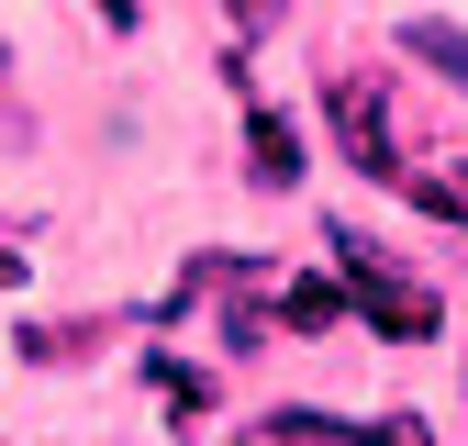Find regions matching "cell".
I'll return each mask as SVG.
<instances>
[{
  "label": "cell",
  "mask_w": 468,
  "mask_h": 446,
  "mask_svg": "<svg viewBox=\"0 0 468 446\" xmlns=\"http://www.w3.org/2000/svg\"><path fill=\"white\" fill-rule=\"evenodd\" d=\"M335 268H346V291H357V313L390 334V346H424V334H446V313H435V291L424 279H401L379 246H368V223H335Z\"/></svg>",
  "instance_id": "1"
},
{
  "label": "cell",
  "mask_w": 468,
  "mask_h": 446,
  "mask_svg": "<svg viewBox=\"0 0 468 446\" xmlns=\"http://www.w3.org/2000/svg\"><path fill=\"white\" fill-rule=\"evenodd\" d=\"M324 112H335V145L357 156L368 179H401V167H413V156L390 145V112H379V79H335V90H324Z\"/></svg>",
  "instance_id": "2"
},
{
  "label": "cell",
  "mask_w": 468,
  "mask_h": 446,
  "mask_svg": "<svg viewBox=\"0 0 468 446\" xmlns=\"http://www.w3.org/2000/svg\"><path fill=\"white\" fill-rule=\"evenodd\" d=\"M401 45H413V56H424V68H435L446 90H468V34H457L446 12H413V23H401Z\"/></svg>",
  "instance_id": "3"
},
{
  "label": "cell",
  "mask_w": 468,
  "mask_h": 446,
  "mask_svg": "<svg viewBox=\"0 0 468 446\" xmlns=\"http://www.w3.org/2000/svg\"><path fill=\"white\" fill-rule=\"evenodd\" d=\"M234 446H346V424H324V413H257Z\"/></svg>",
  "instance_id": "4"
},
{
  "label": "cell",
  "mask_w": 468,
  "mask_h": 446,
  "mask_svg": "<svg viewBox=\"0 0 468 446\" xmlns=\"http://www.w3.org/2000/svg\"><path fill=\"white\" fill-rule=\"evenodd\" d=\"M246 134H257L246 156H257V179H268V190H279V179H302V145H290V123H279V112H246Z\"/></svg>",
  "instance_id": "5"
},
{
  "label": "cell",
  "mask_w": 468,
  "mask_h": 446,
  "mask_svg": "<svg viewBox=\"0 0 468 446\" xmlns=\"http://www.w3.org/2000/svg\"><path fill=\"white\" fill-rule=\"evenodd\" d=\"M335 313H346V291H335V279H290V291H279V324H290V334H324Z\"/></svg>",
  "instance_id": "6"
},
{
  "label": "cell",
  "mask_w": 468,
  "mask_h": 446,
  "mask_svg": "<svg viewBox=\"0 0 468 446\" xmlns=\"http://www.w3.org/2000/svg\"><path fill=\"white\" fill-rule=\"evenodd\" d=\"M145 379L167 390V413H179V424H190V413H212V379H201V368H179V357H145Z\"/></svg>",
  "instance_id": "7"
},
{
  "label": "cell",
  "mask_w": 468,
  "mask_h": 446,
  "mask_svg": "<svg viewBox=\"0 0 468 446\" xmlns=\"http://www.w3.org/2000/svg\"><path fill=\"white\" fill-rule=\"evenodd\" d=\"M346 446H435L424 413H379V424H346Z\"/></svg>",
  "instance_id": "8"
},
{
  "label": "cell",
  "mask_w": 468,
  "mask_h": 446,
  "mask_svg": "<svg viewBox=\"0 0 468 446\" xmlns=\"http://www.w3.org/2000/svg\"><path fill=\"white\" fill-rule=\"evenodd\" d=\"M90 12H101L112 34H134V12H145V0H90Z\"/></svg>",
  "instance_id": "9"
}]
</instances>
